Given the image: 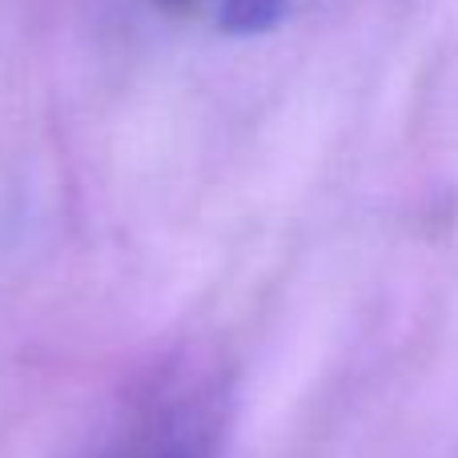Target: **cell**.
Masks as SVG:
<instances>
[{
	"instance_id": "obj_1",
	"label": "cell",
	"mask_w": 458,
	"mask_h": 458,
	"mask_svg": "<svg viewBox=\"0 0 458 458\" xmlns=\"http://www.w3.org/2000/svg\"><path fill=\"white\" fill-rule=\"evenodd\" d=\"M225 390L206 370H165L125 403L93 458H222Z\"/></svg>"
},
{
	"instance_id": "obj_2",
	"label": "cell",
	"mask_w": 458,
	"mask_h": 458,
	"mask_svg": "<svg viewBox=\"0 0 458 458\" xmlns=\"http://www.w3.org/2000/svg\"><path fill=\"white\" fill-rule=\"evenodd\" d=\"M290 0H222V21L225 32L233 37H253V32H269L285 16Z\"/></svg>"
}]
</instances>
